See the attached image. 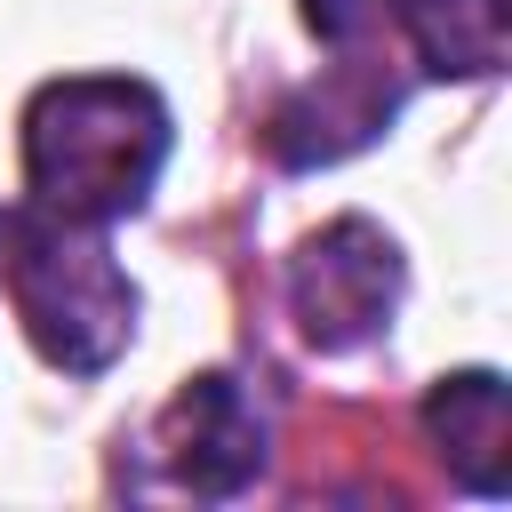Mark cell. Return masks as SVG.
<instances>
[{
    "label": "cell",
    "mask_w": 512,
    "mask_h": 512,
    "mask_svg": "<svg viewBox=\"0 0 512 512\" xmlns=\"http://www.w3.org/2000/svg\"><path fill=\"white\" fill-rule=\"evenodd\" d=\"M400 8H408V0H304V24H312L336 56H352V48H368L376 32H400Z\"/></svg>",
    "instance_id": "ba28073f"
},
{
    "label": "cell",
    "mask_w": 512,
    "mask_h": 512,
    "mask_svg": "<svg viewBox=\"0 0 512 512\" xmlns=\"http://www.w3.org/2000/svg\"><path fill=\"white\" fill-rule=\"evenodd\" d=\"M168 104L128 72H72L40 80L24 104V192L40 216L64 224H120L152 200L168 168Z\"/></svg>",
    "instance_id": "6da1fadb"
},
{
    "label": "cell",
    "mask_w": 512,
    "mask_h": 512,
    "mask_svg": "<svg viewBox=\"0 0 512 512\" xmlns=\"http://www.w3.org/2000/svg\"><path fill=\"white\" fill-rule=\"evenodd\" d=\"M144 464L168 496H240L264 472V416L240 376H192L144 432Z\"/></svg>",
    "instance_id": "277c9868"
},
{
    "label": "cell",
    "mask_w": 512,
    "mask_h": 512,
    "mask_svg": "<svg viewBox=\"0 0 512 512\" xmlns=\"http://www.w3.org/2000/svg\"><path fill=\"white\" fill-rule=\"evenodd\" d=\"M0 288L40 360L64 376H104L136 336V280L112 264L96 224L0 208Z\"/></svg>",
    "instance_id": "7a4b0ae2"
},
{
    "label": "cell",
    "mask_w": 512,
    "mask_h": 512,
    "mask_svg": "<svg viewBox=\"0 0 512 512\" xmlns=\"http://www.w3.org/2000/svg\"><path fill=\"white\" fill-rule=\"evenodd\" d=\"M400 40L424 80H488L512 40V0H408Z\"/></svg>",
    "instance_id": "52a82bcc"
},
{
    "label": "cell",
    "mask_w": 512,
    "mask_h": 512,
    "mask_svg": "<svg viewBox=\"0 0 512 512\" xmlns=\"http://www.w3.org/2000/svg\"><path fill=\"white\" fill-rule=\"evenodd\" d=\"M400 280L408 272H400L392 232H376L368 216H336L288 256V312H296L304 344L352 352V344L384 336V320L400 304Z\"/></svg>",
    "instance_id": "3957f363"
},
{
    "label": "cell",
    "mask_w": 512,
    "mask_h": 512,
    "mask_svg": "<svg viewBox=\"0 0 512 512\" xmlns=\"http://www.w3.org/2000/svg\"><path fill=\"white\" fill-rule=\"evenodd\" d=\"M424 432L440 440L448 472L472 496H504V448H512V408H504V376L496 368H464L440 376L424 400Z\"/></svg>",
    "instance_id": "8992f818"
},
{
    "label": "cell",
    "mask_w": 512,
    "mask_h": 512,
    "mask_svg": "<svg viewBox=\"0 0 512 512\" xmlns=\"http://www.w3.org/2000/svg\"><path fill=\"white\" fill-rule=\"evenodd\" d=\"M400 96H408V88L384 80V72H368V48H352V56L328 72V88H304V96H288V104L272 112L264 144H272L280 168H328V160L360 152L368 136H384L392 112H400Z\"/></svg>",
    "instance_id": "5b68a950"
}]
</instances>
